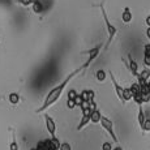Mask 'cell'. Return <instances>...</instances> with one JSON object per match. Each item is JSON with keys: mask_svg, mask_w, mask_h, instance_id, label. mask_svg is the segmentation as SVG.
Listing matches in <instances>:
<instances>
[{"mask_svg": "<svg viewBox=\"0 0 150 150\" xmlns=\"http://www.w3.org/2000/svg\"><path fill=\"white\" fill-rule=\"evenodd\" d=\"M85 69V65H81L80 68H77V69H74L73 72H71V73L68 74L67 77H65L64 80H63L62 82L59 83V85H56V86H54L52 89H51L50 91H48V94L46 96V98H45V100H43V105L39 107L38 110H37L35 112H43V111H46L48 107H51V106L54 105V103H56L57 100H59V98L62 97V94H63V91H64V89L67 88V85L69 82L72 81V79H73L74 76H77V74L80 73L81 71H83Z\"/></svg>", "mask_w": 150, "mask_h": 150, "instance_id": "6da1fadb", "label": "cell"}, {"mask_svg": "<svg viewBox=\"0 0 150 150\" xmlns=\"http://www.w3.org/2000/svg\"><path fill=\"white\" fill-rule=\"evenodd\" d=\"M98 7L100 8V12H102V16H103V20H105V24H106V28H107V33H108V42H107V45H106V47H108L110 45H111V42H112V39L115 38V35H116V33H117V29L114 26V25L110 22V20H108V16H107V12H106V9H105V4H103V1L100 3Z\"/></svg>", "mask_w": 150, "mask_h": 150, "instance_id": "7a4b0ae2", "label": "cell"}, {"mask_svg": "<svg viewBox=\"0 0 150 150\" xmlns=\"http://www.w3.org/2000/svg\"><path fill=\"white\" fill-rule=\"evenodd\" d=\"M100 124H102V127H103V129H105L106 132L111 136L112 138V141L114 142H119V140H117V137H116V134H115V131H114V124H112V122L108 119V117H106V116H100Z\"/></svg>", "mask_w": 150, "mask_h": 150, "instance_id": "3957f363", "label": "cell"}, {"mask_svg": "<svg viewBox=\"0 0 150 150\" xmlns=\"http://www.w3.org/2000/svg\"><path fill=\"white\" fill-rule=\"evenodd\" d=\"M45 120H46V129H47V132L50 133V136L54 137L55 133H56V124H55V120L48 114H45Z\"/></svg>", "mask_w": 150, "mask_h": 150, "instance_id": "277c9868", "label": "cell"}, {"mask_svg": "<svg viewBox=\"0 0 150 150\" xmlns=\"http://www.w3.org/2000/svg\"><path fill=\"white\" fill-rule=\"evenodd\" d=\"M99 51H100V46H97V47H94V48H91L90 51H89V59L86 60V63L83 65H85V68H88L89 65L91 64V63L94 62V60L97 59V56L99 55Z\"/></svg>", "mask_w": 150, "mask_h": 150, "instance_id": "5b68a950", "label": "cell"}, {"mask_svg": "<svg viewBox=\"0 0 150 150\" xmlns=\"http://www.w3.org/2000/svg\"><path fill=\"white\" fill-rule=\"evenodd\" d=\"M108 74H110V77H111V82H112V85H114V88H115V93H116L117 98H119L120 100H123V88L119 85V83H117L116 79H115L114 73H112L111 71L108 72Z\"/></svg>", "mask_w": 150, "mask_h": 150, "instance_id": "8992f818", "label": "cell"}, {"mask_svg": "<svg viewBox=\"0 0 150 150\" xmlns=\"http://www.w3.org/2000/svg\"><path fill=\"white\" fill-rule=\"evenodd\" d=\"M128 59H129V68H131V72L134 77L138 76V64L136 63V60L132 59V55H128Z\"/></svg>", "mask_w": 150, "mask_h": 150, "instance_id": "52a82bcc", "label": "cell"}, {"mask_svg": "<svg viewBox=\"0 0 150 150\" xmlns=\"http://www.w3.org/2000/svg\"><path fill=\"white\" fill-rule=\"evenodd\" d=\"M100 116H102V114H100V111L98 110L97 107H94L93 110H91V114H90V122L97 124L100 122Z\"/></svg>", "mask_w": 150, "mask_h": 150, "instance_id": "ba28073f", "label": "cell"}, {"mask_svg": "<svg viewBox=\"0 0 150 150\" xmlns=\"http://www.w3.org/2000/svg\"><path fill=\"white\" fill-rule=\"evenodd\" d=\"M132 18H133V16H132L131 9H129L128 7H125V8H124V11H123V13H122L123 22H124V24H129V22L132 21Z\"/></svg>", "mask_w": 150, "mask_h": 150, "instance_id": "9c48e42d", "label": "cell"}, {"mask_svg": "<svg viewBox=\"0 0 150 150\" xmlns=\"http://www.w3.org/2000/svg\"><path fill=\"white\" fill-rule=\"evenodd\" d=\"M145 114H144V110H142V105H138V115H137V122H138V125L140 128L142 127L144 122H145Z\"/></svg>", "mask_w": 150, "mask_h": 150, "instance_id": "30bf717a", "label": "cell"}, {"mask_svg": "<svg viewBox=\"0 0 150 150\" xmlns=\"http://www.w3.org/2000/svg\"><path fill=\"white\" fill-rule=\"evenodd\" d=\"M31 7H33L34 13H42L43 12V4L39 1V0H33Z\"/></svg>", "mask_w": 150, "mask_h": 150, "instance_id": "8fae6325", "label": "cell"}, {"mask_svg": "<svg viewBox=\"0 0 150 150\" xmlns=\"http://www.w3.org/2000/svg\"><path fill=\"white\" fill-rule=\"evenodd\" d=\"M133 94H132L131 89L129 88H123V102H127V100H131Z\"/></svg>", "mask_w": 150, "mask_h": 150, "instance_id": "7c38bea8", "label": "cell"}, {"mask_svg": "<svg viewBox=\"0 0 150 150\" xmlns=\"http://www.w3.org/2000/svg\"><path fill=\"white\" fill-rule=\"evenodd\" d=\"M89 123H90V116H82L81 122H80V124L77 125V131H81V129H83Z\"/></svg>", "mask_w": 150, "mask_h": 150, "instance_id": "4fadbf2b", "label": "cell"}, {"mask_svg": "<svg viewBox=\"0 0 150 150\" xmlns=\"http://www.w3.org/2000/svg\"><path fill=\"white\" fill-rule=\"evenodd\" d=\"M106 76H107V73H106L103 69H98V71L96 72V79H97L99 82L106 81Z\"/></svg>", "mask_w": 150, "mask_h": 150, "instance_id": "5bb4252c", "label": "cell"}, {"mask_svg": "<svg viewBox=\"0 0 150 150\" xmlns=\"http://www.w3.org/2000/svg\"><path fill=\"white\" fill-rule=\"evenodd\" d=\"M8 99H9V102L12 103V105H17V103L20 102V96L17 93H11Z\"/></svg>", "mask_w": 150, "mask_h": 150, "instance_id": "9a60e30c", "label": "cell"}, {"mask_svg": "<svg viewBox=\"0 0 150 150\" xmlns=\"http://www.w3.org/2000/svg\"><path fill=\"white\" fill-rule=\"evenodd\" d=\"M138 76L142 77L144 80H148L150 79V69H142V72H138Z\"/></svg>", "mask_w": 150, "mask_h": 150, "instance_id": "2e32d148", "label": "cell"}, {"mask_svg": "<svg viewBox=\"0 0 150 150\" xmlns=\"http://www.w3.org/2000/svg\"><path fill=\"white\" fill-rule=\"evenodd\" d=\"M129 89H131L132 94H137V93H140V85H138V82L132 83V86H131Z\"/></svg>", "mask_w": 150, "mask_h": 150, "instance_id": "e0dca14e", "label": "cell"}, {"mask_svg": "<svg viewBox=\"0 0 150 150\" xmlns=\"http://www.w3.org/2000/svg\"><path fill=\"white\" fill-rule=\"evenodd\" d=\"M141 129H142V131H145V132H150V119H145V122H144Z\"/></svg>", "mask_w": 150, "mask_h": 150, "instance_id": "ac0fdd59", "label": "cell"}, {"mask_svg": "<svg viewBox=\"0 0 150 150\" xmlns=\"http://www.w3.org/2000/svg\"><path fill=\"white\" fill-rule=\"evenodd\" d=\"M59 150H72V146L69 142H62L59 146Z\"/></svg>", "mask_w": 150, "mask_h": 150, "instance_id": "d6986e66", "label": "cell"}, {"mask_svg": "<svg viewBox=\"0 0 150 150\" xmlns=\"http://www.w3.org/2000/svg\"><path fill=\"white\" fill-rule=\"evenodd\" d=\"M114 148H112V142H103L102 144V150H112Z\"/></svg>", "mask_w": 150, "mask_h": 150, "instance_id": "ffe728a7", "label": "cell"}, {"mask_svg": "<svg viewBox=\"0 0 150 150\" xmlns=\"http://www.w3.org/2000/svg\"><path fill=\"white\" fill-rule=\"evenodd\" d=\"M77 96V91L74 90V89H71V90H68V99H74Z\"/></svg>", "mask_w": 150, "mask_h": 150, "instance_id": "44dd1931", "label": "cell"}, {"mask_svg": "<svg viewBox=\"0 0 150 150\" xmlns=\"http://www.w3.org/2000/svg\"><path fill=\"white\" fill-rule=\"evenodd\" d=\"M9 150H18V145H17V142H16L14 134H13V141L11 142V145H9Z\"/></svg>", "mask_w": 150, "mask_h": 150, "instance_id": "7402d4cb", "label": "cell"}, {"mask_svg": "<svg viewBox=\"0 0 150 150\" xmlns=\"http://www.w3.org/2000/svg\"><path fill=\"white\" fill-rule=\"evenodd\" d=\"M91 110H93V107H88V108H82V116H90L91 114Z\"/></svg>", "mask_w": 150, "mask_h": 150, "instance_id": "603a6c76", "label": "cell"}, {"mask_svg": "<svg viewBox=\"0 0 150 150\" xmlns=\"http://www.w3.org/2000/svg\"><path fill=\"white\" fill-rule=\"evenodd\" d=\"M20 4H22L24 7H29V5H31V3H33V0H18Z\"/></svg>", "mask_w": 150, "mask_h": 150, "instance_id": "cb8c5ba5", "label": "cell"}, {"mask_svg": "<svg viewBox=\"0 0 150 150\" xmlns=\"http://www.w3.org/2000/svg\"><path fill=\"white\" fill-rule=\"evenodd\" d=\"M94 97H96V93L93 90H88V100H94Z\"/></svg>", "mask_w": 150, "mask_h": 150, "instance_id": "d4e9b609", "label": "cell"}, {"mask_svg": "<svg viewBox=\"0 0 150 150\" xmlns=\"http://www.w3.org/2000/svg\"><path fill=\"white\" fill-rule=\"evenodd\" d=\"M67 107L68 108H74V107H76V103H74L73 99H68L67 100Z\"/></svg>", "mask_w": 150, "mask_h": 150, "instance_id": "484cf974", "label": "cell"}, {"mask_svg": "<svg viewBox=\"0 0 150 150\" xmlns=\"http://www.w3.org/2000/svg\"><path fill=\"white\" fill-rule=\"evenodd\" d=\"M73 100H74V103H76V106H80V105H81V102H82V98H81L80 94H77L76 98H74Z\"/></svg>", "mask_w": 150, "mask_h": 150, "instance_id": "4316f807", "label": "cell"}, {"mask_svg": "<svg viewBox=\"0 0 150 150\" xmlns=\"http://www.w3.org/2000/svg\"><path fill=\"white\" fill-rule=\"evenodd\" d=\"M145 24L148 25V26H150V14H149L148 17H146V20H145Z\"/></svg>", "mask_w": 150, "mask_h": 150, "instance_id": "83f0119b", "label": "cell"}, {"mask_svg": "<svg viewBox=\"0 0 150 150\" xmlns=\"http://www.w3.org/2000/svg\"><path fill=\"white\" fill-rule=\"evenodd\" d=\"M146 37L150 39V26H148V29H146Z\"/></svg>", "mask_w": 150, "mask_h": 150, "instance_id": "f1b7e54d", "label": "cell"}, {"mask_svg": "<svg viewBox=\"0 0 150 150\" xmlns=\"http://www.w3.org/2000/svg\"><path fill=\"white\" fill-rule=\"evenodd\" d=\"M112 150H123V149L120 148V146H117V148H115V149H112Z\"/></svg>", "mask_w": 150, "mask_h": 150, "instance_id": "f546056e", "label": "cell"}, {"mask_svg": "<svg viewBox=\"0 0 150 150\" xmlns=\"http://www.w3.org/2000/svg\"><path fill=\"white\" fill-rule=\"evenodd\" d=\"M149 102H150V99H149Z\"/></svg>", "mask_w": 150, "mask_h": 150, "instance_id": "4dcf8cb0", "label": "cell"}]
</instances>
